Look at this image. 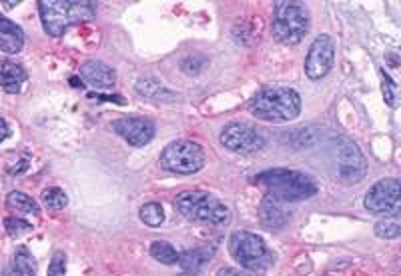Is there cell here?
<instances>
[{"instance_id":"1","label":"cell","mask_w":401,"mask_h":276,"mask_svg":"<svg viewBox=\"0 0 401 276\" xmlns=\"http://www.w3.org/2000/svg\"><path fill=\"white\" fill-rule=\"evenodd\" d=\"M253 183L267 188V196H273L281 203L309 201L311 196L317 194V183L309 174L289 168H271L265 172H259L253 178Z\"/></svg>"},{"instance_id":"2","label":"cell","mask_w":401,"mask_h":276,"mask_svg":"<svg viewBox=\"0 0 401 276\" xmlns=\"http://www.w3.org/2000/svg\"><path fill=\"white\" fill-rule=\"evenodd\" d=\"M42 28L51 37H62L71 26L95 19V2L91 0H40Z\"/></svg>"},{"instance_id":"3","label":"cell","mask_w":401,"mask_h":276,"mask_svg":"<svg viewBox=\"0 0 401 276\" xmlns=\"http://www.w3.org/2000/svg\"><path fill=\"white\" fill-rule=\"evenodd\" d=\"M249 111L265 122H289L301 112V96L289 86H267L251 98Z\"/></svg>"},{"instance_id":"4","label":"cell","mask_w":401,"mask_h":276,"mask_svg":"<svg viewBox=\"0 0 401 276\" xmlns=\"http://www.w3.org/2000/svg\"><path fill=\"white\" fill-rule=\"evenodd\" d=\"M175 208L193 222L223 226L231 221V210L225 203H221L217 196L201 190H189L177 196Z\"/></svg>"},{"instance_id":"5","label":"cell","mask_w":401,"mask_h":276,"mask_svg":"<svg viewBox=\"0 0 401 276\" xmlns=\"http://www.w3.org/2000/svg\"><path fill=\"white\" fill-rule=\"evenodd\" d=\"M309 10L301 2H277L273 8V37L281 44L295 46L309 33Z\"/></svg>"},{"instance_id":"6","label":"cell","mask_w":401,"mask_h":276,"mask_svg":"<svg viewBox=\"0 0 401 276\" xmlns=\"http://www.w3.org/2000/svg\"><path fill=\"white\" fill-rule=\"evenodd\" d=\"M229 252L245 270L259 273L275 264V255L265 240L253 232H233L229 239Z\"/></svg>"},{"instance_id":"7","label":"cell","mask_w":401,"mask_h":276,"mask_svg":"<svg viewBox=\"0 0 401 276\" xmlns=\"http://www.w3.org/2000/svg\"><path fill=\"white\" fill-rule=\"evenodd\" d=\"M205 150L193 140H175L161 152L159 165L172 174H195L205 166Z\"/></svg>"},{"instance_id":"8","label":"cell","mask_w":401,"mask_h":276,"mask_svg":"<svg viewBox=\"0 0 401 276\" xmlns=\"http://www.w3.org/2000/svg\"><path fill=\"white\" fill-rule=\"evenodd\" d=\"M333 165H335V176L344 184L362 183L367 174V163L359 147L349 140L339 138L333 148Z\"/></svg>"},{"instance_id":"9","label":"cell","mask_w":401,"mask_h":276,"mask_svg":"<svg viewBox=\"0 0 401 276\" xmlns=\"http://www.w3.org/2000/svg\"><path fill=\"white\" fill-rule=\"evenodd\" d=\"M365 208L373 214H398L401 208V184L398 178H383L365 194Z\"/></svg>"},{"instance_id":"10","label":"cell","mask_w":401,"mask_h":276,"mask_svg":"<svg viewBox=\"0 0 401 276\" xmlns=\"http://www.w3.org/2000/svg\"><path fill=\"white\" fill-rule=\"evenodd\" d=\"M221 145L229 148L233 152H241V154H251V152H259L267 145V138L261 130H257L251 125L245 122H231L227 125L221 136H219Z\"/></svg>"},{"instance_id":"11","label":"cell","mask_w":401,"mask_h":276,"mask_svg":"<svg viewBox=\"0 0 401 276\" xmlns=\"http://www.w3.org/2000/svg\"><path fill=\"white\" fill-rule=\"evenodd\" d=\"M335 62V40L329 35H321L313 40L305 58V74L311 80H321L329 74Z\"/></svg>"},{"instance_id":"12","label":"cell","mask_w":401,"mask_h":276,"mask_svg":"<svg viewBox=\"0 0 401 276\" xmlns=\"http://www.w3.org/2000/svg\"><path fill=\"white\" fill-rule=\"evenodd\" d=\"M113 130L131 147H145L153 140L154 125L143 116H125L113 122Z\"/></svg>"},{"instance_id":"13","label":"cell","mask_w":401,"mask_h":276,"mask_svg":"<svg viewBox=\"0 0 401 276\" xmlns=\"http://www.w3.org/2000/svg\"><path fill=\"white\" fill-rule=\"evenodd\" d=\"M80 78L82 82H87L89 86H93L98 92L111 91L116 82L115 68H111L109 64L100 62V60H87L80 66Z\"/></svg>"},{"instance_id":"14","label":"cell","mask_w":401,"mask_h":276,"mask_svg":"<svg viewBox=\"0 0 401 276\" xmlns=\"http://www.w3.org/2000/svg\"><path fill=\"white\" fill-rule=\"evenodd\" d=\"M259 221L271 230H281L291 222V214L287 212L285 203H281L273 196H267L259 206Z\"/></svg>"},{"instance_id":"15","label":"cell","mask_w":401,"mask_h":276,"mask_svg":"<svg viewBox=\"0 0 401 276\" xmlns=\"http://www.w3.org/2000/svg\"><path fill=\"white\" fill-rule=\"evenodd\" d=\"M24 46V33L17 22L0 15V53L17 55Z\"/></svg>"},{"instance_id":"16","label":"cell","mask_w":401,"mask_h":276,"mask_svg":"<svg viewBox=\"0 0 401 276\" xmlns=\"http://www.w3.org/2000/svg\"><path fill=\"white\" fill-rule=\"evenodd\" d=\"M26 80V71L10 60H2L0 62V89L8 94H17L22 89Z\"/></svg>"},{"instance_id":"17","label":"cell","mask_w":401,"mask_h":276,"mask_svg":"<svg viewBox=\"0 0 401 276\" xmlns=\"http://www.w3.org/2000/svg\"><path fill=\"white\" fill-rule=\"evenodd\" d=\"M6 276H37V264H35V257L28 252L26 246H19L12 262L6 270Z\"/></svg>"},{"instance_id":"18","label":"cell","mask_w":401,"mask_h":276,"mask_svg":"<svg viewBox=\"0 0 401 276\" xmlns=\"http://www.w3.org/2000/svg\"><path fill=\"white\" fill-rule=\"evenodd\" d=\"M213 255H215L213 246H199V248H193V250H187V252L179 255V264L185 270H199L203 264L209 262V258Z\"/></svg>"},{"instance_id":"19","label":"cell","mask_w":401,"mask_h":276,"mask_svg":"<svg viewBox=\"0 0 401 276\" xmlns=\"http://www.w3.org/2000/svg\"><path fill=\"white\" fill-rule=\"evenodd\" d=\"M136 92L145 98H151V100H165L169 102L175 98V94L171 91H167L161 82H157L153 78H139L136 80Z\"/></svg>"},{"instance_id":"20","label":"cell","mask_w":401,"mask_h":276,"mask_svg":"<svg viewBox=\"0 0 401 276\" xmlns=\"http://www.w3.org/2000/svg\"><path fill=\"white\" fill-rule=\"evenodd\" d=\"M6 206H8L10 210H17L20 214H35V217L40 214L39 203H37L33 196H28V194H24V192H20V190H15V192H10V194L6 196Z\"/></svg>"},{"instance_id":"21","label":"cell","mask_w":401,"mask_h":276,"mask_svg":"<svg viewBox=\"0 0 401 276\" xmlns=\"http://www.w3.org/2000/svg\"><path fill=\"white\" fill-rule=\"evenodd\" d=\"M151 257L161 264H179V252L165 240H154L151 244Z\"/></svg>"},{"instance_id":"22","label":"cell","mask_w":401,"mask_h":276,"mask_svg":"<svg viewBox=\"0 0 401 276\" xmlns=\"http://www.w3.org/2000/svg\"><path fill=\"white\" fill-rule=\"evenodd\" d=\"M42 203L48 210H62L69 204V196L62 188L58 186H51L42 190Z\"/></svg>"},{"instance_id":"23","label":"cell","mask_w":401,"mask_h":276,"mask_svg":"<svg viewBox=\"0 0 401 276\" xmlns=\"http://www.w3.org/2000/svg\"><path fill=\"white\" fill-rule=\"evenodd\" d=\"M141 221L145 222L147 226H161L165 222V210L159 203H147L145 206H141V212H139Z\"/></svg>"},{"instance_id":"24","label":"cell","mask_w":401,"mask_h":276,"mask_svg":"<svg viewBox=\"0 0 401 276\" xmlns=\"http://www.w3.org/2000/svg\"><path fill=\"white\" fill-rule=\"evenodd\" d=\"M4 230L10 239H20L33 230V224L22 221V219H17V217H8V219H4Z\"/></svg>"},{"instance_id":"25","label":"cell","mask_w":401,"mask_h":276,"mask_svg":"<svg viewBox=\"0 0 401 276\" xmlns=\"http://www.w3.org/2000/svg\"><path fill=\"white\" fill-rule=\"evenodd\" d=\"M373 230H375V234H377L380 239H398L401 234V224L398 221H382L375 224Z\"/></svg>"},{"instance_id":"26","label":"cell","mask_w":401,"mask_h":276,"mask_svg":"<svg viewBox=\"0 0 401 276\" xmlns=\"http://www.w3.org/2000/svg\"><path fill=\"white\" fill-rule=\"evenodd\" d=\"M46 276H66V255L62 250H57L53 255Z\"/></svg>"},{"instance_id":"27","label":"cell","mask_w":401,"mask_h":276,"mask_svg":"<svg viewBox=\"0 0 401 276\" xmlns=\"http://www.w3.org/2000/svg\"><path fill=\"white\" fill-rule=\"evenodd\" d=\"M287 138H289V140H291V138H297V142H295L297 148L311 147V145L315 142V132H311V129H297L291 130V134H289Z\"/></svg>"},{"instance_id":"28","label":"cell","mask_w":401,"mask_h":276,"mask_svg":"<svg viewBox=\"0 0 401 276\" xmlns=\"http://www.w3.org/2000/svg\"><path fill=\"white\" fill-rule=\"evenodd\" d=\"M91 100H98V102H116V104H125V98L123 96H105L100 92H91L89 94Z\"/></svg>"},{"instance_id":"29","label":"cell","mask_w":401,"mask_h":276,"mask_svg":"<svg viewBox=\"0 0 401 276\" xmlns=\"http://www.w3.org/2000/svg\"><path fill=\"white\" fill-rule=\"evenodd\" d=\"M217 276H259L257 273H243V270H237V268H221Z\"/></svg>"},{"instance_id":"30","label":"cell","mask_w":401,"mask_h":276,"mask_svg":"<svg viewBox=\"0 0 401 276\" xmlns=\"http://www.w3.org/2000/svg\"><path fill=\"white\" fill-rule=\"evenodd\" d=\"M8 136H10V127H8V122H6V120H2V118H0V142H4Z\"/></svg>"}]
</instances>
